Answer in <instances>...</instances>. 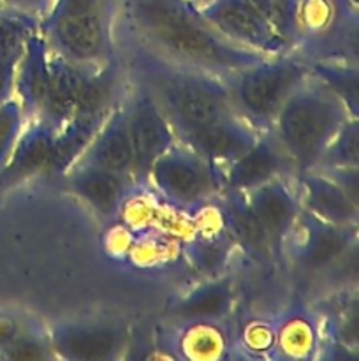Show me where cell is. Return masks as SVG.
<instances>
[{"label":"cell","mask_w":359,"mask_h":361,"mask_svg":"<svg viewBox=\"0 0 359 361\" xmlns=\"http://www.w3.org/2000/svg\"><path fill=\"white\" fill-rule=\"evenodd\" d=\"M322 349L320 317L303 303L292 305L275 319L270 358L280 361H308L319 358Z\"/></svg>","instance_id":"17"},{"label":"cell","mask_w":359,"mask_h":361,"mask_svg":"<svg viewBox=\"0 0 359 361\" xmlns=\"http://www.w3.org/2000/svg\"><path fill=\"white\" fill-rule=\"evenodd\" d=\"M273 326L275 321H250L236 341V345L241 349L243 356H250V358L270 356L271 345H273Z\"/></svg>","instance_id":"32"},{"label":"cell","mask_w":359,"mask_h":361,"mask_svg":"<svg viewBox=\"0 0 359 361\" xmlns=\"http://www.w3.org/2000/svg\"><path fill=\"white\" fill-rule=\"evenodd\" d=\"M49 87V49L39 30L25 44L16 66L14 97L20 102L27 122L39 118Z\"/></svg>","instance_id":"21"},{"label":"cell","mask_w":359,"mask_h":361,"mask_svg":"<svg viewBox=\"0 0 359 361\" xmlns=\"http://www.w3.org/2000/svg\"><path fill=\"white\" fill-rule=\"evenodd\" d=\"M18 62L0 60V102L14 97V76H16Z\"/></svg>","instance_id":"35"},{"label":"cell","mask_w":359,"mask_h":361,"mask_svg":"<svg viewBox=\"0 0 359 361\" xmlns=\"http://www.w3.org/2000/svg\"><path fill=\"white\" fill-rule=\"evenodd\" d=\"M4 7H6V6H4V2H2V0H0V9H4Z\"/></svg>","instance_id":"37"},{"label":"cell","mask_w":359,"mask_h":361,"mask_svg":"<svg viewBox=\"0 0 359 361\" xmlns=\"http://www.w3.org/2000/svg\"><path fill=\"white\" fill-rule=\"evenodd\" d=\"M348 118L354 116L348 115L344 102L310 76L282 106L271 134L291 159L298 176L317 168L329 141Z\"/></svg>","instance_id":"3"},{"label":"cell","mask_w":359,"mask_h":361,"mask_svg":"<svg viewBox=\"0 0 359 361\" xmlns=\"http://www.w3.org/2000/svg\"><path fill=\"white\" fill-rule=\"evenodd\" d=\"M310 78L308 62L296 53L266 56L222 78L238 118L257 133H267L282 106Z\"/></svg>","instance_id":"5"},{"label":"cell","mask_w":359,"mask_h":361,"mask_svg":"<svg viewBox=\"0 0 359 361\" xmlns=\"http://www.w3.org/2000/svg\"><path fill=\"white\" fill-rule=\"evenodd\" d=\"M294 185L303 212L334 226H358L359 203L324 171L299 173Z\"/></svg>","instance_id":"16"},{"label":"cell","mask_w":359,"mask_h":361,"mask_svg":"<svg viewBox=\"0 0 359 361\" xmlns=\"http://www.w3.org/2000/svg\"><path fill=\"white\" fill-rule=\"evenodd\" d=\"M125 104L127 127L132 143V180L146 189L148 173L153 162L176 143V134L155 99L141 85L132 83Z\"/></svg>","instance_id":"8"},{"label":"cell","mask_w":359,"mask_h":361,"mask_svg":"<svg viewBox=\"0 0 359 361\" xmlns=\"http://www.w3.org/2000/svg\"><path fill=\"white\" fill-rule=\"evenodd\" d=\"M27 321L14 312H0V356L16 341Z\"/></svg>","instance_id":"33"},{"label":"cell","mask_w":359,"mask_h":361,"mask_svg":"<svg viewBox=\"0 0 359 361\" xmlns=\"http://www.w3.org/2000/svg\"><path fill=\"white\" fill-rule=\"evenodd\" d=\"M27 126L20 102L16 97L0 102V169L7 164L18 137Z\"/></svg>","instance_id":"31"},{"label":"cell","mask_w":359,"mask_h":361,"mask_svg":"<svg viewBox=\"0 0 359 361\" xmlns=\"http://www.w3.org/2000/svg\"><path fill=\"white\" fill-rule=\"evenodd\" d=\"M308 69L310 76L344 102L348 115L359 118V63L315 60L308 62Z\"/></svg>","instance_id":"25"},{"label":"cell","mask_w":359,"mask_h":361,"mask_svg":"<svg viewBox=\"0 0 359 361\" xmlns=\"http://www.w3.org/2000/svg\"><path fill=\"white\" fill-rule=\"evenodd\" d=\"M234 247L231 236L225 231H220L190 242L187 247V256H189L190 264L199 274L211 279L222 275Z\"/></svg>","instance_id":"26"},{"label":"cell","mask_w":359,"mask_h":361,"mask_svg":"<svg viewBox=\"0 0 359 361\" xmlns=\"http://www.w3.org/2000/svg\"><path fill=\"white\" fill-rule=\"evenodd\" d=\"M359 168V118H348L324 150L315 169Z\"/></svg>","instance_id":"29"},{"label":"cell","mask_w":359,"mask_h":361,"mask_svg":"<svg viewBox=\"0 0 359 361\" xmlns=\"http://www.w3.org/2000/svg\"><path fill=\"white\" fill-rule=\"evenodd\" d=\"M299 41L292 53L306 62L359 63L358 0H298Z\"/></svg>","instance_id":"6"},{"label":"cell","mask_w":359,"mask_h":361,"mask_svg":"<svg viewBox=\"0 0 359 361\" xmlns=\"http://www.w3.org/2000/svg\"><path fill=\"white\" fill-rule=\"evenodd\" d=\"M0 360H18V361H41L55 360L49 345L48 330H42L39 323L28 319L16 341L4 351Z\"/></svg>","instance_id":"30"},{"label":"cell","mask_w":359,"mask_h":361,"mask_svg":"<svg viewBox=\"0 0 359 361\" xmlns=\"http://www.w3.org/2000/svg\"><path fill=\"white\" fill-rule=\"evenodd\" d=\"M125 13L136 44L189 69L225 78L267 56L222 37L194 0H125Z\"/></svg>","instance_id":"1"},{"label":"cell","mask_w":359,"mask_h":361,"mask_svg":"<svg viewBox=\"0 0 359 361\" xmlns=\"http://www.w3.org/2000/svg\"><path fill=\"white\" fill-rule=\"evenodd\" d=\"M263 20L270 25L278 39L294 51L299 41V6L298 0H250Z\"/></svg>","instance_id":"28"},{"label":"cell","mask_w":359,"mask_h":361,"mask_svg":"<svg viewBox=\"0 0 359 361\" xmlns=\"http://www.w3.org/2000/svg\"><path fill=\"white\" fill-rule=\"evenodd\" d=\"M63 178L70 192L102 219L116 217L130 189L136 185L130 176L92 164H74Z\"/></svg>","instance_id":"15"},{"label":"cell","mask_w":359,"mask_h":361,"mask_svg":"<svg viewBox=\"0 0 359 361\" xmlns=\"http://www.w3.org/2000/svg\"><path fill=\"white\" fill-rule=\"evenodd\" d=\"M334 180L355 203H359V168H334L320 169Z\"/></svg>","instance_id":"34"},{"label":"cell","mask_w":359,"mask_h":361,"mask_svg":"<svg viewBox=\"0 0 359 361\" xmlns=\"http://www.w3.org/2000/svg\"><path fill=\"white\" fill-rule=\"evenodd\" d=\"M203 20L232 44L275 56L291 53L250 0H194Z\"/></svg>","instance_id":"10"},{"label":"cell","mask_w":359,"mask_h":361,"mask_svg":"<svg viewBox=\"0 0 359 361\" xmlns=\"http://www.w3.org/2000/svg\"><path fill=\"white\" fill-rule=\"evenodd\" d=\"M171 338L176 358L187 361H220L231 358L236 338L227 317L180 321Z\"/></svg>","instance_id":"19"},{"label":"cell","mask_w":359,"mask_h":361,"mask_svg":"<svg viewBox=\"0 0 359 361\" xmlns=\"http://www.w3.org/2000/svg\"><path fill=\"white\" fill-rule=\"evenodd\" d=\"M224 190L248 192L263 183L275 178H294L296 173L291 159L280 147L277 137L267 133H260L256 143L220 169Z\"/></svg>","instance_id":"12"},{"label":"cell","mask_w":359,"mask_h":361,"mask_svg":"<svg viewBox=\"0 0 359 361\" xmlns=\"http://www.w3.org/2000/svg\"><path fill=\"white\" fill-rule=\"evenodd\" d=\"M39 30V18L21 11L0 9V60L20 62L28 39Z\"/></svg>","instance_id":"27"},{"label":"cell","mask_w":359,"mask_h":361,"mask_svg":"<svg viewBox=\"0 0 359 361\" xmlns=\"http://www.w3.org/2000/svg\"><path fill=\"white\" fill-rule=\"evenodd\" d=\"M127 76L155 99L176 136L234 115L222 78L168 62L139 44L132 46Z\"/></svg>","instance_id":"2"},{"label":"cell","mask_w":359,"mask_h":361,"mask_svg":"<svg viewBox=\"0 0 359 361\" xmlns=\"http://www.w3.org/2000/svg\"><path fill=\"white\" fill-rule=\"evenodd\" d=\"M55 360L111 361L129 345V331L116 319H74L48 330Z\"/></svg>","instance_id":"9"},{"label":"cell","mask_w":359,"mask_h":361,"mask_svg":"<svg viewBox=\"0 0 359 361\" xmlns=\"http://www.w3.org/2000/svg\"><path fill=\"white\" fill-rule=\"evenodd\" d=\"M146 187L168 204L190 214L224 190L220 169L178 141L153 162Z\"/></svg>","instance_id":"7"},{"label":"cell","mask_w":359,"mask_h":361,"mask_svg":"<svg viewBox=\"0 0 359 361\" xmlns=\"http://www.w3.org/2000/svg\"><path fill=\"white\" fill-rule=\"evenodd\" d=\"M234 303V282L227 275H217L175 303L169 316L175 321L224 319Z\"/></svg>","instance_id":"24"},{"label":"cell","mask_w":359,"mask_h":361,"mask_svg":"<svg viewBox=\"0 0 359 361\" xmlns=\"http://www.w3.org/2000/svg\"><path fill=\"white\" fill-rule=\"evenodd\" d=\"M51 53L99 67L116 56L115 0H53L39 20Z\"/></svg>","instance_id":"4"},{"label":"cell","mask_w":359,"mask_h":361,"mask_svg":"<svg viewBox=\"0 0 359 361\" xmlns=\"http://www.w3.org/2000/svg\"><path fill=\"white\" fill-rule=\"evenodd\" d=\"M2 2L6 7L32 14V16L41 20V18L44 16L46 11L49 9V6L53 4V0H2Z\"/></svg>","instance_id":"36"},{"label":"cell","mask_w":359,"mask_h":361,"mask_svg":"<svg viewBox=\"0 0 359 361\" xmlns=\"http://www.w3.org/2000/svg\"><path fill=\"white\" fill-rule=\"evenodd\" d=\"M303 271H322L338 263L358 242V226H334L301 210L287 243Z\"/></svg>","instance_id":"11"},{"label":"cell","mask_w":359,"mask_h":361,"mask_svg":"<svg viewBox=\"0 0 359 361\" xmlns=\"http://www.w3.org/2000/svg\"><path fill=\"white\" fill-rule=\"evenodd\" d=\"M76 164L99 166L132 178L134 154L123 101H120L113 109Z\"/></svg>","instance_id":"20"},{"label":"cell","mask_w":359,"mask_h":361,"mask_svg":"<svg viewBox=\"0 0 359 361\" xmlns=\"http://www.w3.org/2000/svg\"><path fill=\"white\" fill-rule=\"evenodd\" d=\"M56 133L58 130L41 118L27 122L14 145L9 161L0 169V189H7L21 180L42 173L51 154Z\"/></svg>","instance_id":"22"},{"label":"cell","mask_w":359,"mask_h":361,"mask_svg":"<svg viewBox=\"0 0 359 361\" xmlns=\"http://www.w3.org/2000/svg\"><path fill=\"white\" fill-rule=\"evenodd\" d=\"M250 210L263 226L273 254L280 256L301 214L294 178H275L243 192Z\"/></svg>","instance_id":"13"},{"label":"cell","mask_w":359,"mask_h":361,"mask_svg":"<svg viewBox=\"0 0 359 361\" xmlns=\"http://www.w3.org/2000/svg\"><path fill=\"white\" fill-rule=\"evenodd\" d=\"M95 67L73 62L49 51V87L39 118L60 130L74 113L80 95Z\"/></svg>","instance_id":"18"},{"label":"cell","mask_w":359,"mask_h":361,"mask_svg":"<svg viewBox=\"0 0 359 361\" xmlns=\"http://www.w3.org/2000/svg\"><path fill=\"white\" fill-rule=\"evenodd\" d=\"M259 134L260 133H257L241 118H238L236 115H229L196 127V129L185 130V133L178 134L176 140L178 143L196 152L197 155L206 159L210 164L222 169L229 162L245 154L256 143Z\"/></svg>","instance_id":"14"},{"label":"cell","mask_w":359,"mask_h":361,"mask_svg":"<svg viewBox=\"0 0 359 361\" xmlns=\"http://www.w3.org/2000/svg\"><path fill=\"white\" fill-rule=\"evenodd\" d=\"M220 194L224 231L231 236L234 245L241 247L246 254L256 259H267L273 254L270 240L250 210L245 194L236 190H222Z\"/></svg>","instance_id":"23"}]
</instances>
